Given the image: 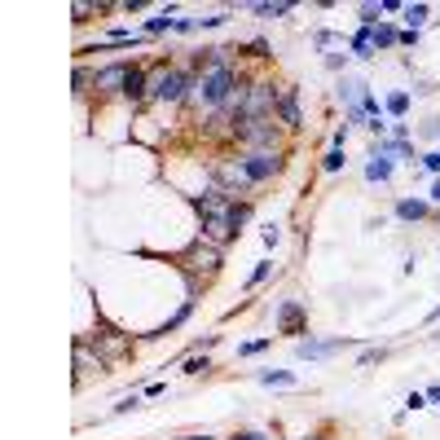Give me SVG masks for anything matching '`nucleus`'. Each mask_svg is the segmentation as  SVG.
Masks as SVG:
<instances>
[{
	"instance_id": "nucleus-14",
	"label": "nucleus",
	"mask_w": 440,
	"mask_h": 440,
	"mask_svg": "<svg viewBox=\"0 0 440 440\" xmlns=\"http://www.w3.org/2000/svg\"><path fill=\"white\" fill-rule=\"evenodd\" d=\"M374 44H379V49H392V44H401V31L392 27V22H379V27H374Z\"/></svg>"
},
{
	"instance_id": "nucleus-13",
	"label": "nucleus",
	"mask_w": 440,
	"mask_h": 440,
	"mask_svg": "<svg viewBox=\"0 0 440 440\" xmlns=\"http://www.w3.org/2000/svg\"><path fill=\"white\" fill-rule=\"evenodd\" d=\"M75 365H79V374H88V370H102L106 361H93V352H88V339H79V343H75Z\"/></svg>"
},
{
	"instance_id": "nucleus-10",
	"label": "nucleus",
	"mask_w": 440,
	"mask_h": 440,
	"mask_svg": "<svg viewBox=\"0 0 440 440\" xmlns=\"http://www.w3.org/2000/svg\"><path fill=\"white\" fill-rule=\"evenodd\" d=\"M352 53H356V57H374V53H379V44H374V27H361V31L352 35Z\"/></svg>"
},
{
	"instance_id": "nucleus-30",
	"label": "nucleus",
	"mask_w": 440,
	"mask_h": 440,
	"mask_svg": "<svg viewBox=\"0 0 440 440\" xmlns=\"http://www.w3.org/2000/svg\"><path fill=\"white\" fill-rule=\"evenodd\" d=\"M432 203H440V181H436V185H432Z\"/></svg>"
},
{
	"instance_id": "nucleus-3",
	"label": "nucleus",
	"mask_w": 440,
	"mask_h": 440,
	"mask_svg": "<svg viewBox=\"0 0 440 440\" xmlns=\"http://www.w3.org/2000/svg\"><path fill=\"white\" fill-rule=\"evenodd\" d=\"M238 141L247 150H273L278 146V119H238Z\"/></svg>"
},
{
	"instance_id": "nucleus-26",
	"label": "nucleus",
	"mask_w": 440,
	"mask_h": 440,
	"mask_svg": "<svg viewBox=\"0 0 440 440\" xmlns=\"http://www.w3.org/2000/svg\"><path fill=\"white\" fill-rule=\"evenodd\" d=\"M137 405H141V396H124V401L115 405V414H128V410H137Z\"/></svg>"
},
{
	"instance_id": "nucleus-21",
	"label": "nucleus",
	"mask_w": 440,
	"mask_h": 440,
	"mask_svg": "<svg viewBox=\"0 0 440 440\" xmlns=\"http://www.w3.org/2000/svg\"><path fill=\"white\" fill-rule=\"evenodd\" d=\"M273 343V335H265V339H251V343H242V348H238V356H251V352H265Z\"/></svg>"
},
{
	"instance_id": "nucleus-1",
	"label": "nucleus",
	"mask_w": 440,
	"mask_h": 440,
	"mask_svg": "<svg viewBox=\"0 0 440 440\" xmlns=\"http://www.w3.org/2000/svg\"><path fill=\"white\" fill-rule=\"evenodd\" d=\"M238 84H242V75H238L233 66H224V70H207V75H198V84H194V93H189V102L203 106V111L211 115V111H220V106L233 97V88H238Z\"/></svg>"
},
{
	"instance_id": "nucleus-18",
	"label": "nucleus",
	"mask_w": 440,
	"mask_h": 440,
	"mask_svg": "<svg viewBox=\"0 0 440 440\" xmlns=\"http://www.w3.org/2000/svg\"><path fill=\"white\" fill-rule=\"evenodd\" d=\"M176 27V18H172V9H163V14H154L150 22H146V31H172Z\"/></svg>"
},
{
	"instance_id": "nucleus-20",
	"label": "nucleus",
	"mask_w": 440,
	"mask_h": 440,
	"mask_svg": "<svg viewBox=\"0 0 440 440\" xmlns=\"http://www.w3.org/2000/svg\"><path fill=\"white\" fill-rule=\"evenodd\" d=\"M260 383H269V388L273 383H295V374L291 370H260Z\"/></svg>"
},
{
	"instance_id": "nucleus-27",
	"label": "nucleus",
	"mask_w": 440,
	"mask_h": 440,
	"mask_svg": "<svg viewBox=\"0 0 440 440\" xmlns=\"http://www.w3.org/2000/svg\"><path fill=\"white\" fill-rule=\"evenodd\" d=\"M423 168H427V172H440V150L427 154V159H423Z\"/></svg>"
},
{
	"instance_id": "nucleus-19",
	"label": "nucleus",
	"mask_w": 440,
	"mask_h": 440,
	"mask_svg": "<svg viewBox=\"0 0 440 440\" xmlns=\"http://www.w3.org/2000/svg\"><path fill=\"white\" fill-rule=\"evenodd\" d=\"M383 22V5H361V27H379Z\"/></svg>"
},
{
	"instance_id": "nucleus-11",
	"label": "nucleus",
	"mask_w": 440,
	"mask_h": 440,
	"mask_svg": "<svg viewBox=\"0 0 440 440\" xmlns=\"http://www.w3.org/2000/svg\"><path fill=\"white\" fill-rule=\"evenodd\" d=\"M388 176H392V163L383 159V154H374V159H370V163H365V181H374V185H383V181H388Z\"/></svg>"
},
{
	"instance_id": "nucleus-22",
	"label": "nucleus",
	"mask_w": 440,
	"mask_h": 440,
	"mask_svg": "<svg viewBox=\"0 0 440 440\" xmlns=\"http://www.w3.org/2000/svg\"><path fill=\"white\" fill-rule=\"evenodd\" d=\"M269 273H273V265H269V260H260V265L251 269V282H247V287H260V282H265Z\"/></svg>"
},
{
	"instance_id": "nucleus-9",
	"label": "nucleus",
	"mask_w": 440,
	"mask_h": 440,
	"mask_svg": "<svg viewBox=\"0 0 440 440\" xmlns=\"http://www.w3.org/2000/svg\"><path fill=\"white\" fill-rule=\"evenodd\" d=\"M300 322H304V304H295V300H291V304H282V308H278V326L287 330V335H295V330H300Z\"/></svg>"
},
{
	"instance_id": "nucleus-31",
	"label": "nucleus",
	"mask_w": 440,
	"mask_h": 440,
	"mask_svg": "<svg viewBox=\"0 0 440 440\" xmlns=\"http://www.w3.org/2000/svg\"><path fill=\"white\" fill-rule=\"evenodd\" d=\"M185 440H216V436H185Z\"/></svg>"
},
{
	"instance_id": "nucleus-24",
	"label": "nucleus",
	"mask_w": 440,
	"mask_h": 440,
	"mask_svg": "<svg viewBox=\"0 0 440 440\" xmlns=\"http://www.w3.org/2000/svg\"><path fill=\"white\" fill-rule=\"evenodd\" d=\"M207 370H211L207 356H203V361H198V356H189V361H185V374H207Z\"/></svg>"
},
{
	"instance_id": "nucleus-17",
	"label": "nucleus",
	"mask_w": 440,
	"mask_h": 440,
	"mask_svg": "<svg viewBox=\"0 0 440 440\" xmlns=\"http://www.w3.org/2000/svg\"><path fill=\"white\" fill-rule=\"evenodd\" d=\"M401 14H405V22H410V31H419L423 22H427V5H405V9H401Z\"/></svg>"
},
{
	"instance_id": "nucleus-8",
	"label": "nucleus",
	"mask_w": 440,
	"mask_h": 440,
	"mask_svg": "<svg viewBox=\"0 0 440 440\" xmlns=\"http://www.w3.org/2000/svg\"><path fill=\"white\" fill-rule=\"evenodd\" d=\"M343 343H348V339H326V343H317V339H304L300 348H295V356H300V361H308V356H326V352H339Z\"/></svg>"
},
{
	"instance_id": "nucleus-5",
	"label": "nucleus",
	"mask_w": 440,
	"mask_h": 440,
	"mask_svg": "<svg viewBox=\"0 0 440 440\" xmlns=\"http://www.w3.org/2000/svg\"><path fill=\"white\" fill-rule=\"evenodd\" d=\"M128 70H133V62H115V66H106V70H97V93H124V84H128Z\"/></svg>"
},
{
	"instance_id": "nucleus-4",
	"label": "nucleus",
	"mask_w": 440,
	"mask_h": 440,
	"mask_svg": "<svg viewBox=\"0 0 440 440\" xmlns=\"http://www.w3.org/2000/svg\"><path fill=\"white\" fill-rule=\"evenodd\" d=\"M242 168H247V176H251V185H260V181H269V176L282 172V159H278V150H247Z\"/></svg>"
},
{
	"instance_id": "nucleus-15",
	"label": "nucleus",
	"mask_w": 440,
	"mask_h": 440,
	"mask_svg": "<svg viewBox=\"0 0 440 440\" xmlns=\"http://www.w3.org/2000/svg\"><path fill=\"white\" fill-rule=\"evenodd\" d=\"M291 0H278V5H251V14H260V18H282V14H291Z\"/></svg>"
},
{
	"instance_id": "nucleus-23",
	"label": "nucleus",
	"mask_w": 440,
	"mask_h": 440,
	"mask_svg": "<svg viewBox=\"0 0 440 440\" xmlns=\"http://www.w3.org/2000/svg\"><path fill=\"white\" fill-rule=\"evenodd\" d=\"M322 168H326V172H339V168H343V150H330L326 159H322Z\"/></svg>"
},
{
	"instance_id": "nucleus-28",
	"label": "nucleus",
	"mask_w": 440,
	"mask_h": 440,
	"mask_svg": "<svg viewBox=\"0 0 440 440\" xmlns=\"http://www.w3.org/2000/svg\"><path fill=\"white\" fill-rule=\"evenodd\" d=\"M88 79H97V75H88V70H84V66H79V70H75V88H79V93H84V84H88Z\"/></svg>"
},
{
	"instance_id": "nucleus-16",
	"label": "nucleus",
	"mask_w": 440,
	"mask_h": 440,
	"mask_svg": "<svg viewBox=\"0 0 440 440\" xmlns=\"http://www.w3.org/2000/svg\"><path fill=\"white\" fill-rule=\"evenodd\" d=\"M405 111H410V93H392V97H388V115L405 119Z\"/></svg>"
},
{
	"instance_id": "nucleus-12",
	"label": "nucleus",
	"mask_w": 440,
	"mask_h": 440,
	"mask_svg": "<svg viewBox=\"0 0 440 440\" xmlns=\"http://www.w3.org/2000/svg\"><path fill=\"white\" fill-rule=\"evenodd\" d=\"M396 216H401V220H423V216H427V203H423V198H401V203H396Z\"/></svg>"
},
{
	"instance_id": "nucleus-2",
	"label": "nucleus",
	"mask_w": 440,
	"mask_h": 440,
	"mask_svg": "<svg viewBox=\"0 0 440 440\" xmlns=\"http://www.w3.org/2000/svg\"><path fill=\"white\" fill-rule=\"evenodd\" d=\"M194 84H198V75H194L189 66H159V70L150 75V97L176 106V102H189Z\"/></svg>"
},
{
	"instance_id": "nucleus-25",
	"label": "nucleus",
	"mask_w": 440,
	"mask_h": 440,
	"mask_svg": "<svg viewBox=\"0 0 440 440\" xmlns=\"http://www.w3.org/2000/svg\"><path fill=\"white\" fill-rule=\"evenodd\" d=\"M238 53H251V57H269V44L265 40H251L247 49H238Z\"/></svg>"
},
{
	"instance_id": "nucleus-6",
	"label": "nucleus",
	"mask_w": 440,
	"mask_h": 440,
	"mask_svg": "<svg viewBox=\"0 0 440 440\" xmlns=\"http://www.w3.org/2000/svg\"><path fill=\"white\" fill-rule=\"evenodd\" d=\"M278 119H282L287 128H300V124H304L300 102H295V88H291V84H282V93H278Z\"/></svg>"
},
{
	"instance_id": "nucleus-29",
	"label": "nucleus",
	"mask_w": 440,
	"mask_h": 440,
	"mask_svg": "<svg viewBox=\"0 0 440 440\" xmlns=\"http://www.w3.org/2000/svg\"><path fill=\"white\" fill-rule=\"evenodd\" d=\"M233 440H269L265 432H242V436H233Z\"/></svg>"
},
{
	"instance_id": "nucleus-7",
	"label": "nucleus",
	"mask_w": 440,
	"mask_h": 440,
	"mask_svg": "<svg viewBox=\"0 0 440 440\" xmlns=\"http://www.w3.org/2000/svg\"><path fill=\"white\" fill-rule=\"evenodd\" d=\"M124 97H128V102H146V97H150V75H146V70H141V66H133V70H128Z\"/></svg>"
}]
</instances>
